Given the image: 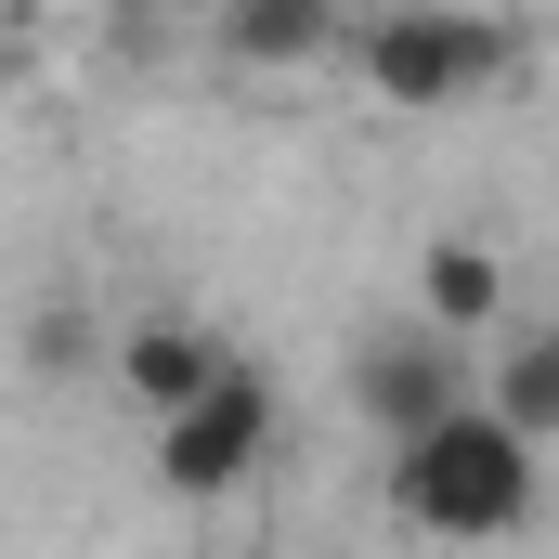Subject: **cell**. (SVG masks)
<instances>
[{
    "label": "cell",
    "mask_w": 559,
    "mask_h": 559,
    "mask_svg": "<svg viewBox=\"0 0 559 559\" xmlns=\"http://www.w3.org/2000/svg\"><path fill=\"white\" fill-rule=\"evenodd\" d=\"M417 325H429V338H481V325H508V261L468 248V235H442V248L417 261Z\"/></svg>",
    "instance_id": "cell-6"
},
{
    "label": "cell",
    "mask_w": 559,
    "mask_h": 559,
    "mask_svg": "<svg viewBox=\"0 0 559 559\" xmlns=\"http://www.w3.org/2000/svg\"><path fill=\"white\" fill-rule=\"evenodd\" d=\"M534 495H547V455L508 417H481V404L417 429V442H391V521L429 534V547H508L534 521Z\"/></svg>",
    "instance_id": "cell-1"
},
{
    "label": "cell",
    "mask_w": 559,
    "mask_h": 559,
    "mask_svg": "<svg viewBox=\"0 0 559 559\" xmlns=\"http://www.w3.org/2000/svg\"><path fill=\"white\" fill-rule=\"evenodd\" d=\"M352 66L378 79V105H468V92H495L508 66H521V26H495V13H378V26H352Z\"/></svg>",
    "instance_id": "cell-2"
},
{
    "label": "cell",
    "mask_w": 559,
    "mask_h": 559,
    "mask_svg": "<svg viewBox=\"0 0 559 559\" xmlns=\"http://www.w3.org/2000/svg\"><path fill=\"white\" fill-rule=\"evenodd\" d=\"M481 417H508L534 455L559 442V325H508V338H495V391H481Z\"/></svg>",
    "instance_id": "cell-7"
},
{
    "label": "cell",
    "mask_w": 559,
    "mask_h": 559,
    "mask_svg": "<svg viewBox=\"0 0 559 559\" xmlns=\"http://www.w3.org/2000/svg\"><path fill=\"white\" fill-rule=\"evenodd\" d=\"M352 417L378 429V442H417V429L468 417V365H455V338H429L417 312L378 325V338L352 352Z\"/></svg>",
    "instance_id": "cell-4"
},
{
    "label": "cell",
    "mask_w": 559,
    "mask_h": 559,
    "mask_svg": "<svg viewBox=\"0 0 559 559\" xmlns=\"http://www.w3.org/2000/svg\"><path fill=\"white\" fill-rule=\"evenodd\" d=\"M222 52L235 66H325V52H352V26L325 0H235L222 13Z\"/></svg>",
    "instance_id": "cell-8"
},
{
    "label": "cell",
    "mask_w": 559,
    "mask_h": 559,
    "mask_svg": "<svg viewBox=\"0 0 559 559\" xmlns=\"http://www.w3.org/2000/svg\"><path fill=\"white\" fill-rule=\"evenodd\" d=\"M261 455H274V378L261 365H222L209 404H182V417L156 429V481L169 495H235Z\"/></svg>",
    "instance_id": "cell-3"
},
{
    "label": "cell",
    "mask_w": 559,
    "mask_h": 559,
    "mask_svg": "<svg viewBox=\"0 0 559 559\" xmlns=\"http://www.w3.org/2000/svg\"><path fill=\"white\" fill-rule=\"evenodd\" d=\"M222 365H235V352H222L195 312H143L131 338H118V391H131L156 429L182 417V404H209V378H222Z\"/></svg>",
    "instance_id": "cell-5"
}]
</instances>
